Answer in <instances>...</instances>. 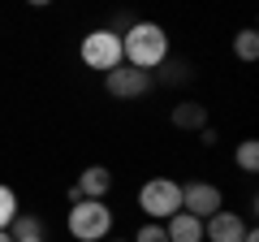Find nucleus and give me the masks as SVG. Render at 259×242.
Instances as JSON below:
<instances>
[{
    "label": "nucleus",
    "instance_id": "1",
    "mask_svg": "<svg viewBox=\"0 0 259 242\" xmlns=\"http://www.w3.org/2000/svg\"><path fill=\"white\" fill-rule=\"evenodd\" d=\"M121 61L134 69H156L168 61V35L160 22H130V30H121Z\"/></svg>",
    "mask_w": 259,
    "mask_h": 242
},
{
    "label": "nucleus",
    "instance_id": "2",
    "mask_svg": "<svg viewBox=\"0 0 259 242\" xmlns=\"http://www.w3.org/2000/svg\"><path fill=\"white\" fill-rule=\"evenodd\" d=\"M65 225H69V233L78 242H104L112 233V208L104 199H78L69 208V221Z\"/></svg>",
    "mask_w": 259,
    "mask_h": 242
},
{
    "label": "nucleus",
    "instance_id": "3",
    "mask_svg": "<svg viewBox=\"0 0 259 242\" xmlns=\"http://www.w3.org/2000/svg\"><path fill=\"white\" fill-rule=\"evenodd\" d=\"M139 208H143L147 221H168L173 212H182V182H173V177H151V182H143Z\"/></svg>",
    "mask_w": 259,
    "mask_h": 242
},
{
    "label": "nucleus",
    "instance_id": "4",
    "mask_svg": "<svg viewBox=\"0 0 259 242\" xmlns=\"http://www.w3.org/2000/svg\"><path fill=\"white\" fill-rule=\"evenodd\" d=\"M78 56H82V65L87 69H117L121 65V30H91V35H82V48H78Z\"/></svg>",
    "mask_w": 259,
    "mask_h": 242
},
{
    "label": "nucleus",
    "instance_id": "5",
    "mask_svg": "<svg viewBox=\"0 0 259 242\" xmlns=\"http://www.w3.org/2000/svg\"><path fill=\"white\" fill-rule=\"evenodd\" d=\"M104 87H108V95H117V100H139V95L151 91V74L121 61L117 69H108V74H104Z\"/></svg>",
    "mask_w": 259,
    "mask_h": 242
},
{
    "label": "nucleus",
    "instance_id": "6",
    "mask_svg": "<svg viewBox=\"0 0 259 242\" xmlns=\"http://www.w3.org/2000/svg\"><path fill=\"white\" fill-rule=\"evenodd\" d=\"M225 208V195L221 186H212V182H186L182 186V212L199 216V221H207L212 212H221Z\"/></svg>",
    "mask_w": 259,
    "mask_h": 242
},
{
    "label": "nucleus",
    "instance_id": "7",
    "mask_svg": "<svg viewBox=\"0 0 259 242\" xmlns=\"http://www.w3.org/2000/svg\"><path fill=\"white\" fill-rule=\"evenodd\" d=\"M246 216L233 212V208H221V212H212L203 221V242H242V233H246Z\"/></svg>",
    "mask_w": 259,
    "mask_h": 242
},
{
    "label": "nucleus",
    "instance_id": "8",
    "mask_svg": "<svg viewBox=\"0 0 259 242\" xmlns=\"http://www.w3.org/2000/svg\"><path fill=\"white\" fill-rule=\"evenodd\" d=\"M78 195L82 199H108V190H112V173L104 165H91V169H82V173H78Z\"/></svg>",
    "mask_w": 259,
    "mask_h": 242
},
{
    "label": "nucleus",
    "instance_id": "9",
    "mask_svg": "<svg viewBox=\"0 0 259 242\" xmlns=\"http://www.w3.org/2000/svg\"><path fill=\"white\" fill-rule=\"evenodd\" d=\"M164 233H168V242H203V221L190 212H173L164 221Z\"/></svg>",
    "mask_w": 259,
    "mask_h": 242
},
{
    "label": "nucleus",
    "instance_id": "10",
    "mask_svg": "<svg viewBox=\"0 0 259 242\" xmlns=\"http://www.w3.org/2000/svg\"><path fill=\"white\" fill-rule=\"evenodd\" d=\"M173 126H177V130H203V126H207V108L199 100L173 104Z\"/></svg>",
    "mask_w": 259,
    "mask_h": 242
},
{
    "label": "nucleus",
    "instance_id": "11",
    "mask_svg": "<svg viewBox=\"0 0 259 242\" xmlns=\"http://www.w3.org/2000/svg\"><path fill=\"white\" fill-rule=\"evenodd\" d=\"M9 233H13V242H48V238H44V221L30 216V212H18V216H13Z\"/></svg>",
    "mask_w": 259,
    "mask_h": 242
},
{
    "label": "nucleus",
    "instance_id": "12",
    "mask_svg": "<svg viewBox=\"0 0 259 242\" xmlns=\"http://www.w3.org/2000/svg\"><path fill=\"white\" fill-rule=\"evenodd\" d=\"M233 52H238V61H255V56H259V30H255V26L238 30V39H233Z\"/></svg>",
    "mask_w": 259,
    "mask_h": 242
},
{
    "label": "nucleus",
    "instance_id": "13",
    "mask_svg": "<svg viewBox=\"0 0 259 242\" xmlns=\"http://www.w3.org/2000/svg\"><path fill=\"white\" fill-rule=\"evenodd\" d=\"M233 160H238L242 173H255V169H259V143L255 139H242L238 151H233Z\"/></svg>",
    "mask_w": 259,
    "mask_h": 242
},
{
    "label": "nucleus",
    "instance_id": "14",
    "mask_svg": "<svg viewBox=\"0 0 259 242\" xmlns=\"http://www.w3.org/2000/svg\"><path fill=\"white\" fill-rule=\"evenodd\" d=\"M18 212H22V208H18V195H13V186H5V182H0V229H9Z\"/></svg>",
    "mask_w": 259,
    "mask_h": 242
},
{
    "label": "nucleus",
    "instance_id": "15",
    "mask_svg": "<svg viewBox=\"0 0 259 242\" xmlns=\"http://www.w3.org/2000/svg\"><path fill=\"white\" fill-rule=\"evenodd\" d=\"M134 242H168V233H164V221H147L139 233H134Z\"/></svg>",
    "mask_w": 259,
    "mask_h": 242
},
{
    "label": "nucleus",
    "instance_id": "16",
    "mask_svg": "<svg viewBox=\"0 0 259 242\" xmlns=\"http://www.w3.org/2000/svg\"><path fill=\"white\" fill-rule=\"evenodd\" d=\"M199 143H203V147H216V130H212V126H203V130H199Z\"/></svg>",
    "mask_w": 259,
    "mask_h": 242
},
{
    "label": "nucleus",
    "instance_id": "17",
    "mask_svg": "<svg viewBox=\"0 0 259 242\" xmlns=\"http://www.w3.org/2000/svg\"><path fill=\"white\" fill-rule=\"evenodd\" d=\"M30 9H48V5H52V0H26Z\"/></svg>",
    "mask_w": 259,
    "mask_h": 242
},
{
    "label": "nucleus",
    "instance_id": "18",
    "mask_svg": "<svg viewBox=\"0 0 259 242\" xmlns=\"http://www.w3.org/2000/svg\"><path fill=\"white\" fill-rule=\"evenodd\" d=\"M0 242H13V233H9V229H0Z\"/></svg>",
    "mask_w": 259,
    "mask_h": 242
},
{
    "label": "nucleus",
    "instance_id": "19",
    "mask_svg": "<svg viewBox=\"0 0 259 242\" xmlns=\"http://www.w3.org/2000/svg\"><path fill=\"white\" fill-rule=\"evenodd\" d=\"M117 242H130V238H117Z\"/></svg>",
    "mask_w": 259,
    "mask_h": 242
}]
</instances>
